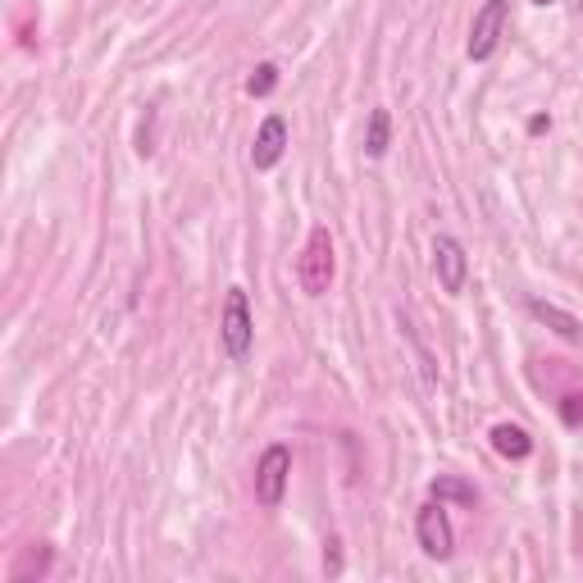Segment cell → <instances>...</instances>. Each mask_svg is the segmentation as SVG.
I'll list each match as a JSON object with an SVG mask.
<instances>
[{"label":"cell","instance_id":"obj_1","mask_svg":"<svg viewBox=\"0 0 583 583\" xmlns=\"http://www.w3.org/2000/svg\"><path fill=\"white\" fill-rule=\"evenodd\" d=\"M251 338H256V324H251V306H246L242 287H228L224 297V319H219V342L233 360L251 356Z\"/></svg>","mask_w":583,"mask_h":583},{"label":"cell","instance_id":"obj_2","mask_svg":"<svg viewBox=\"0 0 583 583\" xmlns=\"http://www.w3.org/2000/svg\"><path fill=\"white\" fill-rule=\"evenodd\" d=\"M297 278H301V292L306 297H324L328 283H333V237L328 228H315L297 260Z\"/></svg>","mask_w":583,"mask_h":583},{"label":"cell","instance_id":"obj_3","mask_svg":"<svg viewBox=\"0 0 583 583\" xmlns=\"http://www.w3.org/2000/svg\"><path fill=\"white\" fill-rule=\"evenodd\" d=\"M287 479H292V451H287L283 442H274V447H265V456H260V465H256V502L274 511V506L283 502Z\"/></svg>","mask_w":583,"mask_h":583},{"label":"cell","instance_id":"obj_4","mask_svg":"<svg viewBox=\"0 0 583 583\" xmlns=\"http://www.w3.org/2000/svg\"><path fill=\"white\" fill-rule=\"evenodd\" d=\"M506 19H511V0H488L479 14H474V28H470V41H465V55L470 60H488L497 51V41L506 32Z\"/></svg>","mask_w":583,"mask_h":583},{"label":"cell","instance_id":"obj_5","mask_svg":"<svg viewBox=\"0 0 583 583\" xmlns=\"http://www.w3.org/2000/svg\"><path fill=\"white\" fill-rule=\"evenodd\" d=\"M433 274H438L442 292H451V297H461L465 292V274H470V265H465V251L456 237L438 233L433 237Z\"/></svg>","mask_w":583,"mask_h":583},{"label":"cell","instance_id":"obj_6","mask_svg":"<svg viewBox=\"0 0 583 583\" xmlns=\"http://www.w3.org/2000/svg\"><path fill=\"white\" fill-rule=\"evenodd\" d=\"M415 533H420V547L433 556V561H447L451 556V520L447 511H442V502H429L420 506V515H415Z\"/></svg>","mask_w":583,"mask_h":583},{"label":"cell","instance_id":"obj_7","mask_svg":"<svg viewBox=\"0 0 583 583\" xmlns=\"http://www.w3.org/2000/svg\"><path fill=\"white\" fill-rule=\"evenodd\" d=\"M283 151H287V123H283V114H269V119L260 123L256 146H251V164H256V169H274V164L283 160Z\"/></svg>","mask_w":583,"mask_h":583},{"label":"cell","instance_id":"obj_8","mask_svg":"<svg viewBox=\"0 0 583 583\" xmlns=\"http://www.w3.org/2000/svg\"><path fill=\"white\" fill-rule=\"evenodd\" d=\"M492 447H497V456H506V461H524L533 451V438L520 424H497V429H492Z\"/></svg>","mask_w":583,"mask_h":583},{"label":"cell","instance_id":"obj_9","mask_svg":"<svg viewBox=\"0 0 583 583\" xmlns=\"http://www.w3.org/2000/svg\"><path fill=\"white\" fill-rule=\"evenodd\" d=\"M429 492H433V502H461V506H474V502H479V492H474V483L456 479V474H438Z\"/></svg>","mask_w":583,"mask_h":583},{"label":"cell","instance_id":"obj_10","mask_svg":"<svg viewBox=\"0 0 583 583\" xmlns=\"http://www.w3.org/2000/svg\"><path fill=\"white\" fill-rule=\"evenodd\" d=\"M388 137H392V114L383 110H369V128H365V155H388Z\"/></svg>","mask_w":583,"mask_h":583},{"label":"cell","instance_id":"obj_11","mask_svg":"<svg viewBox=\"0 0 583 583\" xmlns=\"http://www.w3.org/2000/svg\"><path fill=\"white\" fill-rule=\"evenodd\" d=\"M533 315L543 319V324H552L561 338H570V342H583V324L574 315H565V310H556V306H547V301H533Z\"/></svg>","mask_w":583,"mask_h":583},{"label":"cell","instance_id":"obj_12","mask_svg":"<svg viewBox=\"0 0 583 583\" xmlns=\"http://www.w3.org/2000/svg\"><path fill=\"white\" fill-rule=\"evenodd\" d=\"M274 87H278V69H274V64H260V69L251 73V82H246V92L256 96V101H265Z\"/></svg>","mask_w":583,"mask_h":583},{"label":"cell","instance_id":"obj_13","mask_svg":"<svg viewBox=\"0 0 583 583\" xmlns=\"http://www.w3.org/2000/svg\"><path fill=\"white\" fill-rule=\"evenodd\" d=\"M561 420L565 424H583V397L579 392H570V397L561 401Z\"/></svg>","mask_w":583,"mask_h":583},{"label":"cell","instance_id":"obj_14","mask_svg":"<svg viewBox=\"0 0 583 583\" xmlns=\"http://www.w3.org/2000/svg\"><path fill=\"white\" fill-rule=\"evenodd\" d=\"M533 5H556V0H533Z\"/></svg>","mask_w":583,"mask_h":583}]
</instances>
